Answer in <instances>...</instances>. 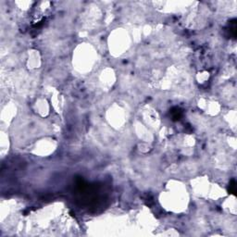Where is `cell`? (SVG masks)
<instances>
[{
  "mask_svg": "<svg viewBox=\"0 0 237 237\" xmlns=\"http://www.w3.org/2000/svg\"><path fill=\"white\" fill-rule=\"evenodd\" d=\"M171 116H172V119L174 120H180L181 119V111L180 110V108H173L172 110H171Z\"/></svg>",
  "mask_w": 237,
  "mask_h": 237,
  "instance_id": "obj_1",
  "label": "cell"
}]
</instances>
